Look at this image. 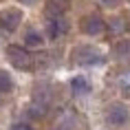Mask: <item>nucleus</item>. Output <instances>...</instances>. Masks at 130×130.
<instances>
[{
    "label": "nucleus",
    "mask_w": 130,
    "mask_h": 130,
    "mask_svg": "<svg viewBox=\"0 0 130 130\" xmlns=\"http://www.w3.org/2000/svg\"><path fill=\"white\" fill-rule=\"evenodd\" d=\"M7 57H9V62L13 64L15 69H20V71H33V57H31V53H29L27 48L11 44V46L7 48Z\"/></svg>",
    "instance_id": "obj_1"
},
{
    "label": "nucleus",
    "mask_w": 130,
    "mask_h": 130,
    "mask_svg": "<svg viewBox=\"0 0 130 130\" xmlns=\"http://www.w3.org/2000/svg\"><path fill=\"white\" fill-rule=\"evenodd\" d=\"M82 29H84V33L97 35V33L104 31V20L99 18V15H88V18L82 22Z\"/></svg>",
    "instance_id": "obj_5"
},
{
    "label": "nucleus",
    "mask_w": 130,
    "mask_h": 130,
    "mask_svg": "<svg viewBox=\"0 0 130 130\" xmlns=\"http://www.w3.org/2000/svg\"><path fill=\"white\" fill-rule=\"evenodd\" d=\"M13 90V79L7 71H0V93H11Z\"/></svg>",
    "instance_id": "obj_6"
},
{
    "label": "nucleus",
    "mask_w": 130,
    "mask_h": 130,
    "mask_svg": "<svg viewBox=\"0 0 130 130\" xmlns=\"http://www.w3.org/2000/svg\"><path fill=\"white\" fill-rule=\"evenodd\" d=\"M102 2H104V0H102ZM115 2H117V0H106V5H115Z\"/></svg>",
    "instance_id": "obj_11"
},
{
    "label": "nucleus",
    "mask_w": 130,
    "mask_h": 130,
    "mask_svg": "<svg viewBox=\"0 0 130 130\" xmlns=\"http://www.w3.org/2000/svg\"><path fill=\"white\" fill-rule=\"evenodd\" d=\"M20 22H22L20 9H5V11H0V27L5 31H15Z\"/></svg>",
    "instance_id": "obj_2"
},
{
    "label": "nucleus",
    "mask_w": 130,
    "mask_h": 130,
    "mask_svg": "<svg viewBox=\"0 0 130 130\" xmlns=\"http://www.w3.org/2000/svg\"><path fill=\"white\" fill-rule=\"evenodd\" d=\"M24 42H27V46H40L42 42V35L40 33H35V31H29L27 35H24Z\"/></svg>",
    "instance_id": "obj_7"
},
{
    "label": "nucleus",
    "mask_w": 130,
    "mask_h": 130,
    "mask_svg": "<svg viewBox=\"0 0 130 130\" xmlns=\"http://www.w3.org/2000/svg\"><path fill=\"white\" fill-rule=\"evenodd\" d=\"M82 90H88V82L84 77H75L73 79V93H82Z\"/></svg>",
    "instance_id": "obj_9"
},
{
    "label": "nucleus",
    "mask_w": 130,
    "mask_h": 130,
    "mask_svg": "<svg viewBox=\"0 0 130 130\" xmlns=\"http://www.w3.org/2000/svg\"><path fill=\"white\" fill-rule=\"evenodd\" d=\"M66 20L64 18H48V24H46V33L51 40H55V38H60L62 33H66Z\"/></svg>",
    "instance_id": "obj_3"
},
{
    "label": "nucleus",
    "mask_w": 130,
    "mask_h": 130,
    "mask_svg": "<svg viewBox=\"0 0 130 130\" xmlns=\"http://www.w3.org/2000/svg\"><path fill=\"white\" fill-rule=\"evenodd\" d=\"M46 13H48V18H62V7L57 2H48L46 5Z\"/></svg>",
    "instance_id": "obj_8"
},
{
    "label": "nucleus",
    "mask_w": 130,
    "mask_h": 130,
    "mask_svg": "<svg viewBox=\"0 0 130 130\" xmlns=\"http://www.w3.org/2000/svg\"><path fill=\"white\" fill-rule=\"evenodd\" d=\"M108 121L112 123V126H123V123L128 121V110H126V106L115 104V106L110 108V112H108Z\"/></svg>",
    "instance_id": "obj_4"
},
{
    "label": "nucleus",
    "mask_w": 130,
    "mask_h": 130,
    "mask_svg": "<svg viewBox=\"0 0 130 130\" xmlns=\"http://www.w3.org/2000/svg\"><path fill=\"white\" fill-rule=\"evenodd\" d=\"M22 2H27V5H31V2H35V0H22Z\"/></svg>",
    "instance_id": "obj_12"
},
{
    "label": "nucleus",
    "mask_w": 130,
    "mask_h": 130,
    "mask_svg": "<svg viewBox=\"0 0 130 130\" xmlns=\"http://www.w3.org/2000/svg\"><path fill=\"white\" fill-rule=\"evenodd\" d=\"M13 130H29L24 123H18V126H13Z\"/></svg>",
    "instance_id": "obj_10"
}]
</instances>
